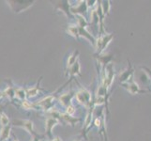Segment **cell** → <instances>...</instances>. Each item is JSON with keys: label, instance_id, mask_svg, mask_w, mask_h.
I'll return each instance as SVG.
<instances>
[{"label": "cell", "instance_id": "f546056e", "mask_svg": "<svg viewBox=\"0 0 151 141\" xmlns=\"http://www.w3.org/2000/svg\"><path fill=\"white\" fill-rule=\"evenodd\" d=\"M12 141H19V139H18L17 137H15V138H14V139H13Z\"/></svg>", "mask_w": 151, "mask_h": 141}, {"label": "cell", "instance_id": "52a82bcc", "mask_svg": "<svg viewBox=\"0 0 151 141\" xmlns=\"http://www.w3.org/2000/svg\"><path fill=\"white\" fill-rule=\"evenodd\" d=\"M132 80H134V69L131 61L128 59V66L119 74V82L120 84H124Z\"/></svg>", "mask_w": 151, "mask_h": 141}, {"label": "cell", "instance_id": "e0dca14e", "mask_svg": "<svg viewBox=\"0 0 151 141\" xmlns=\"http://www.w3.org/2000/svg\"><path fill=\"white\" fill-rule=\"evenodd\" d=\"M70 75V81H68V83H70L74 77L76 76H81V65L79 61H76L75 63L70 67L69 69L66 71V75Z\"/></svg>", "mask_w": 151, "mask_h": 141}, {"label": "cell", "instance_id": "484cf974", "mask_svg": "<svg viewBox=\"0 0 151 141\" xmlns=\"http://www.w3.org/2000/svg\"><path fill=\"white\" fill-rule=\"evenodd\" d=\"M140 69H141L145 72V74L147 75L148 79H149V81L151 83V69H150V68H148L147 66H140Z\"/></svg>", "mask_w": 151, "mask_h": 141}, {"label": "cell", "instance_id": "cb8c5ba5", "mask_svg": "<svg viewBox=\"0 0 151 141\" xmlns=\"http://www.w3.org/2000/svg\"><path fill=\"white\" fill-rule=\"evenodd\" d=\"M0 125H1L2 127H5V126H9L10 125V121H9V118L6 115V113L3 112L0 114Z\"/></svg>", "mask_w": 151, "mask_h": 141}, {"label": "cell", "instance_id": "277c9868", "mask_svg": "<svg viewBox=\"0 0 151 141\" xmlns=\"http://www.w3.org/2000/svg\"><path fill=\"white\" fill-rule=\"evenodd\" d=\"M114 39V34L113 33H104V34H100L99 38L96 39V54L95 56L101 55L105 53V49L110 44L112 40Z\"/></svg>", "mask_w": 151, "mask_h": 141}, {"label": "cell", "instance_id": "4fadbf2b", "mask_svg": "<svg viewBox=\"0 0 151 141\" xmlns=\"http://www.w3.org/2000/svg\"><path fill=\"white\" fill-rule=\"evenodd\" d=\"M88 9L86 1H78L76 5L71 6L70 8V12L71 14L75 16V15H82V16L86 17V14L88 12Z\"/></svg>", "mask_w": 151, "mask_h": 141}, {"label": "cell", "instance_id": "7402d4cb", "mask_svg": "<svg viewBox=\"0 0 151 141\" xmlns=\"http://www.w3.org/2000/svg\"><path fill=\"white\" fill-rule=\"evenodd\" d=\"M20 106L21 108H23L25 111H29V110H38L37 106H36V103L30 102V100L27 99L23 102L20 103Z\"/></svg>", "mask_w": 151, "mask_h": 141}, {"label": "cell", "instance_id": "5b68a950", "mask_svg": "<svg viewBox=\"0 0 151 141\" xmlns=\"http://www.w3.org/2000/svg\"><path fill=\"white\" fill-rule=\"evenodd\" d=\"M55 102H57V96L55 95V93H54L40 99L39 102L36 103V106H37L38 110L44 111L46 113L55 107Z\"/></svg>", "mask_w": 151, "mask_h": 141}, {"label": "cell", "instance_id": "8992f818", "mask_svg": "<svg viewBox=\"0 0 151 141\" xmlns=\"http://www.w3.org/2000/svg\"><path fill=\"white\" fill-rule=\"evenodd\" d=\"M114 76H116V72H114V64L110 63L105 69L101 71V85L105 88H107V90H109L114 80Z\"/></svg>", "mask_w": 151, "mask_h": 141}, {"label": "cell", "instance_id": "6da1fadb", "mask_svg": "<svg viewBox=\"0 0 151 141\" xmlns=\"http://www.w3.org/2000/svg\"><path fill=\"white\" fill-rule=\"evenodd\" d=\"M12 126H16L21 129H24L25 132H27L31 135V141H42L45 138V135L39 134L36 133L34 128V122L31 119H15L12 121Z\"/></svg>", "mask_w": 151, "mask_h": 141}, {"label": "cell", "instance_id": "7c38bea8", "mask_svg": "<svg viewBox=\"0 0 151 141\" xmlns=\"http://www.w3.org/2000/svg\"><path fill=\"white\" fill-rule=\"evenodd\" d=\"M41 79H42V76H40L39 78V80H38L36 85L27 87V95L28 100H31V99H34L36 97H38L41 92H45V90L40 87Z\"/></svg>", "mask_w": 151, "mask_h": 141}, {"label": "cell", "instance_id": "7a4b0ae2", "mask_svg": "<svg viewBox=\"0 0 151 141\" xmlns=\"http://www.w3.org/2000/svg\"><path fill=\"white\" fill-rule=\"evenodd\" d=\"M75 99L77 103L81 106H85L86 108L89 109L94 106V98L91 95V92L86 90V87H81L79 90L76 91Z\"/></svg>", "mask_w": 151, "mask_h": 141}, {"label": "cell", "instance_id": "3957f363", "mask_svg": "<svg viewBox=\"0 0 151 141\" xmlns=\"http://www.w3.org/2000/svg\"><path fill=\"white\" fill-rule=\"evenodd\" d=\"M5 2L8 4V6L13 13L19 14L27 12L33 6L36 1L34 0H6Z\"/></svg>", "mask_w": 151, "mask_h": 141}, {"label": "cell", "instance_id": "5bb4252c", "mask_svg": "<svg viewBox=\"0 0 151 141\" xmlns=\"http://www.w3.org/2000/svg\"><path fill=\"white\" fill-rule=\"evenodd\" d=\"M95 57L97 59L98 63L101 67V70L103 71L109 64L112 63L113 59H114V55L110 54V53H103L101 55L95 56Z\"/></svg>", "mask_w": 151, "mask_h": 141}, {"label": "cell", "instance_id": "f1b7e54d", "mask_svg": "<svg viewBox=\"0 0 151 141\" xmlns=\"http://www.w3.org/2000/svg\"><path fill=\"white\" fill-rule=\"evenodd\" d=\"M3 97H5L4 96V93H3V90H0V100H1Z\"/></svg>", "mask_w": 151, "mask_h": 141}, {"label": "cell", "instance_id": "83f0119b", "mask_svg": "<svg viewBox=\"0 0 151 141\" xmlns=\"http://www.w3.org/2000/svg\"><path fill=\"white\" fill-rule=\"evenodd\" d=\"M5 107H6V106H5V104H0V114L4 112L3 110H4Z\"/></svg>", "mask_w": 151, "mask_h": 141}, {"label": "cell", "instance_id": "44dd1931", "mask_svg": "<svg viewBox=\"0 0 151 141\" xmlns=\"http://www.w3.org/2000/svg\"><path fill=\"white\" fill-rule=\"evenodd\" d=\"M12 125L10 124L9 126L2 127L0 130V141H8L10 135V132H12Z\"/></svg>", "mask_w": 151, "mask_h": 141}, {"label": "cell", "instance_id": "2e32d148", "mask_svg": "<svg viewBox=\"0 0 151 141\" xmlns=\"http://www.w3.org/2000/svg\"><path fill=\"white\" fill-rule=\"evenodd\" d=\"M60 121L66 123V124H69L70 126H75V124H77L78 122H80L82 121V119L80 118H77L74 116H70V115H68L65 112H60Z\"/></svg>", "mask_w": 151, "mask_h": 141}, {"label": "cell", "instance_id": "8fae6325", "mask_svg": "<svg viewBox=\"0 0 151 141\" xmlns=\"http://www.w3.org/2000/svg\"><path fill=\"white\" fill-rule=\"evenodd\" d=\"M72 5H70V1L69 0H62V1H57L55 4V10H58L63 13L67 18L71 19L73 15L70 12V8Z\"/></svg>", "mask_w": 151, "mask_h": 141}, {"label": "cell", "instance_id": "603a6c76", "mask_svg": "<svg viewBox=\"0 0 151 141\" xmlns=\"http://www.w3.org/2000/svg\"><path fill=\"white\" fill-rule=\"evenodd\" d=\"M100 4H101L103 14L105 15V17L108 16V15L110 14V10H111L110 1H108V0H104V1H100Z\"/></svg>", "mask_w": 151, "mask_h": 141}, {"label": "cell", "instance_id": "4316f807", "mask_svg": "<svg viewBox=\"0 0 151 141\" xmlns=\"http://www.w3.org/2000/svg\"><path fill=\"white\" fill-rule=\"evenodd\" d=\"M50 141H62V138L59 137H55L52 138Z\"/></svg>", "mask_w": 151, "mask_h": 141}, {"label": "cell", "instance_id": "d4e9b609", "mask_svg": "<svg viewBox=\"0 0 151 141\" xmlns=\"http://www.w3.org/2000/svg\"><path fill=\"white\" fill-rule=\"evenodd\" d=\"M75 111H76V107L73 106V104H70V106L65 108V113L68 115H70V116H73Z\"/></svg>", "mask_w": 151, "mask_h": 141}, {"label": "cell", "instance_id": "ac0fdd59", "mask_svg": "<svg viewBox=\"0 0 151 141\" xmlns=\"http://www.w3.org/2000/svg\"><path fill=\"white\" fill-rule=\"evenodd\" d=\"M27 99V88L20 86H15V100H17L19 103L23 102Z\"/></svg>", "mask_w": 151, "mask_h": 141}, {"label": "cell", "instance_id": "d6986e66", "mask_svg": "<svg viewBox=\"0 0 151 141\" xmlns=\"http://www.w3.org/2000/svg\"><path fill=\"white\" fill-rule=\"evenodd\" d=\"M66 32L69 34L71 37H73L76 40L80 39V31H79V27L75 24H69L67 27Z\"/></svg>", "mask_w": 151, "mask_h": 141}, {"label": "cell", "instance_id": "4dcf8cb0", "mask_svg": "<svg viewBox=\"0 0 151 141\" xmlns=\"http://www.w3.org/2000/svg\"><path fill=\"white\" fill-rule=\"evenodd\" d=\"M72 141H81V139H74V140H72Z\"/></svg>", "mask_w": 151, "mask_h": 141}, {"label": "cell", "instance_id": "9c48e42d", "mask_svg": "<svg viewBox=\"0 0 151 141\" xmlns=\"http://www.w3.org/2000/svg\"><path fill=\"white\" fill-rule=\"evenodd\" d=\"M61 121L58 119L54 118V117H50L48 116L45 119V122H44V128H45V137H47L49 140L53 138V135H52V132H53V129L56 126L57 124H59Z\"/></svg>", "mask_w": 151, "mask_h": 141}, {"label": "cell", "instance_id": "9a60e30c", "mask_svg": "<svg viewBox=\"0 0 151 141\" xmlns=\"http://www.w3.org/2000/svg\"><path fill=\"white\" fill-rule=\"evenodd\" d=\"M8 85L3 90L4 96L9 99L10 103H13L15 101V85L12 83V80H6Z\"/></svg>", "mask_w": 151, "mask_h": 141}, {"label": "cell", "instance_id": "ffe728a7", "mask_svg": "<svg viewBox=\"0 0 151 141\" xmlns=\"http://www.w3.org/2000/svg\"><path fill=\"white\" fill-rule=\"evenodd\" d=\"M78 56H79V51H77V50L72 51L71 53L68 56V59H67V61H66L65 71H67L70 67H71L72 65H73L76 61H78Z\"/></svg>", "mask_w": 151, "mask_h": 141}, {"label": "cell", "instance_id": "ba28073f", "mask_svg": "<svg viewBox=\"0 0 151 141\" xmlns=\"http://www.w3.org/2000/svg\"><path fill=\"white\" fill-rule=\"evenodd\" d=\"M76 95V90H68L67 92L60 93V95L57 96V102L59 103V104L63 107H68L70 104H72L71 101Z\"/></svg>", "mask_w": 151, "mask_h": 141}, {"label": "cell", "instance_id": "30bf717a", "mask_svg": "<svg viewBox=\"0 0 151 141\" xmlns=\"http://www.w3.org/2000/svg\"><path fill=\"white\" fill-rule=\"evenodd\" d=\"M122 87L125 88L129 93H131L132 95H135V94H140V93H151V90H141V87H139L134 80L129 81L128 83H124L121 84Z\"/></svg>", "mask_w": 151, "mask_h": 141}]
</instances>
